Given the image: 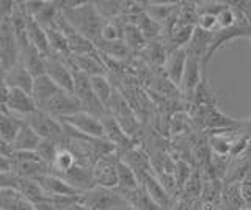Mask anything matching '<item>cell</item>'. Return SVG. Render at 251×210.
<instances>
[{
    "label": "cell",
    "mask_w": 251,
    "mask_h": 210,
    "mask_svg": "<svg viewBox=\"0 0 251 210\" xmlns=\"http://www.w3.org/2000/svg\"><path fill=\"white\" fill-rule=\"evenodd\" d=\"M58 91L60 88L46 74L36 77L33 80V88H31V97H33L38 110H44L46 104L49 102L52 96Z\"/></svg>",
    "instance_id": "obj_16"
},
{
    "label": "cell",
    "mask_w": 251,
    "mask_h": 210,
    "mask_svg": "<svg viewBox=\"0 0 251 210\" xmlns=\"http://www.w3.org/2000/svg\"><path fill=\"white\" fill-rule=\"evenodd\" d=\"M0 210H36L35 204L19 191L3 188L0 191Z\"/></svg>",
    "instance_id": "obj_23"
},
{
    "label": "cell",
    "mask_w": 251,
    "mask_h": 210,
    "mask_svg": "<svg viewBox=\"0 0 251 210\" xmlns=\"http://www.w3.org/2000/svg\"><path fill=\"white\" fill-rule=\"evenodd\" d=\"M100 121H102V126H104V138L110 144L115 146L118 155H121V154L127 152V151L135 147L133 146V138L126 134V132L123 130V127L116 122V119L112 115L105 113L100 118Z\"/></svg>",
    "instance_id": "obj_11"
},
{
    "label": "cell",
    "mask_w": 251,
    "mask_h": 210,
    "mask_svg": "<svg viewBox=\"0 0 251 210\" xmlns=\"http://www.w3.org/2000/svg\"><path fill=\"white\" fill-rule=\"evenodd\" d=\"M138 187H140V182L135 173H133L129 165H126L120 159V163H118V187L115 190L127 191V190H135Z\"/></svg>",
    "instance_id": "obj_28"
},
{
    "label": "cell",
    "mask_w": 251,
    "mask_h": 210,
    "mask_svg": "<svg viewBox=\"0 0 251 210\" xmlns=\"http://www.w3.org/2000/svg\"><path fill=\"white\" fill-rule=\"evenodd\" d=\"M193 168L188 165V162L182 160V159H177L173 165V177H175V182L177 185L179 191H182L184 185L187 184L188 177H190Z\"/></svg>",
    "instance_id": "obj_32"
},
{
    "label": "cell",
    "mask_w": 251,
    "mask_h": 210,
    "mask_svg": "<svg viewBox=\"0 0 251 210\" xmlns=\"http://www.w3.org/2000/svg\"><path fill=\"white\" fill-rule=\"evenodd\" d=\"M239 188H240V194H242L243 201H245V204L251 206V169H250V173L239 182Z\"/></svg>",
    "instance_id": "obj_35"
},
{
    "label": "cell",
    "mask_w": 251,
    "mask_h": 210,
    "mask_svg": "<svg viewBox=\"0 0 251 210\" xmlns=\"http://www.w3.org/2000/svg\"><path fill=\"white\" fill-rule=\"evenodd\" d=\"M0 82H5V69L2 66V61H0Z\"/></svg>",
    "instance_id": "obj_39"
},
{
    "label": "cell",
    "mask_w": 251,
    "mask_h": 210,
    "mask_svg": "<svg viewBox=\"0 0 251 210\" xmlns=\"http://www.w3.org/2000/svg\"><path fill=\"white\" fill-rule=\"evenodd\" d=\"M27 36H28L30 44L41 53L43 58H47L52 55V50L49 47V41H47L46 30L39 25L33 18H30L28 14H27Z\"/></svg>",
    "instance_id": "obj_20"
},
{
    "label": "cell",
    "mask_w": 251,
    "mask_h": 210,
    "mask_svg": "<svg viewBox=\"0 0 251 210\" xmlns=\"http://www.w3.org/2000/svg\"><path fill=\"white\" fill-rule=\"evenodd\" d=\"M21 119L24 122H27L41 140H50V141H55L58 146H61L63 141H65L66 138L65 126H63V122L60 119L53 118L50 115L36 110Z\"/></svg>",
    "instance_id": "obj_4"
},
{
    "label": "cell",
    "mask_w": 251,
    "mask_h": 210,
    "mask_svg": "<svg viewBox=\"0 0 251 210\" xmlns=\"http://www.w3.org/2000/svg\"><path fill=\"white\" fill-rule=\"evenodd\" d=\"M231 3L239 10V13L243 16V19L247 21V24L251 27V2H250V0H248V2L243 0V2H231Z\"/></svg>",
    "instance_id": "obj_36"
},
{
    "label": "cell",
    "mask_w": 251,
    "mask_h": 210,
    "mask_svg": "<svg viewBox=\"0 0 251 210\" xmlns=\"http://www.w3.org/2000/svg\"><path fill=\"white\" fill-rule=\"evenodd\" d=\"M201 188H202V174H201V169L200 168H193L190 177H188L187 184L184 185L182 188V194H185L187 198H190L193 201H198L200 199V194H201Z\"/></svg>",
    "instance_id": "obj_31"
},
{
    "label": "cell",
    "mask_w": 251,
    "mask_h": 210,
    "mask_svg": "<svg viewBox=\"0 0 251 210\" xmlns=\"http://www.w3.org/2000/svg\"><path fill=\"white\" fill-rule=\"evenodd\" d=\"M5 107H6V110L13 113L14 116L18 115V118H25V116L38 110L30 93H25L18 88H8Z\"/></svg>",
    "instance_id": "obj_12"
},
{
    "label": "cell",
    "mask_w": 251,
    "mask_h": 210,
    "mask_svg": "<svg viewBox=\"0 0 251 210\" xmlns=\"http://www.w3.org/2000/svg\"><path fill=\"white\" fill-rule=\"evenodd\" d=\"M13 10L14 2H0V61L5 72L19 61V46L13 28Z\"/></svg>",
    "instance_id": "obj_2"
},
{
    "label": "cell",
    "mask_w": 251,
    "mask_h": 210,
    "mask_svg": "<svg viewBox=\"0 0 251 210\" xmlns=\"http://www.w3.org/2000/svg\"><path fill=\"white\" fill-rule=\"evenodd\" d=\"M123 41L127 46V49L130 52L143 50L146 46V40L143 33L140 32V28L133 24H124V32H123Z\"/></svg>",
    "instance_id": "obj_29"
},
{
    "label": "cell",
    "mask_w": 251,
    "mask_h": 210,
    "mask_svg": "<svg viewBox=\"0 0 251 210\" xmlns=\"http://www.w3.org/2000/svg\"><path fill=\"white\" fill-rule=\"evenodd\" d=\"M55 25H57L63 32V35H65L71 55H90V53L96 52L94 44L88 40V38H85L83 35L78 33L77 30L65 19L61 11L57 16V19H55Z\"/></svg>",
    "instance_id": "obj_8"
},
{
    "label": "cell",
    "mask_w": 251,
    "mask_h": 210,
    "mask_svg": "<svg viewBox=\"0 0 251 210\" xmlns=\"http://www.w3.org/2000/svg\"><path fill=\"white\" fill-rule=\"evenodd\" d=\"M240 210H251V206H245V207L240 209Z\"/></svg>",
    "instance_id": "obj_41"
},
{
    "label": "cell",
    "mask_w": 251,
    "mask_h": 210,
    "mask_svg": "<svg viewBox=\"0 0 251 210\" xmlns=\"http://www.w3.org/2000/svg\"><path fill=\"white\" fill-rule=\"evenodd\" d=\"M39 112H44L47 115L53 116V118L61 119V118H66V116L82 112V105L73 93L60 90L58 93H55L52 99L46 104L44 110H39Z\"/></svg>",
    "instance_id": "obj_10"
},
{
    "label": "cell",
    "mask_w": 251,
    "mask_h": 210,
    "mask_svg": "<svg viewBox=\"0 0 251 210\" xmlns=\"http://www.w3.org/2000/svg\"><path fill=\"white\" fill-rule=\"evenodd\" d=\"M212 40H214V33L204 32V30H201V28H198V27L195 25L192 40L188 41V44L185 46L187 55L198 57V58L204 60V58H206V55H207L209 49H210Z\"/></svg>",
    "instance_id": "obj_21"
},
{
    "label": "cell",
    "mask_w": 251,
    "mask_h": 210,
    "mask_svg": "<svg viewBox=\"0 0 251 210\" xmlns=\"http://www.w3.org/2000/svg\"><path fill=\"white\" fill-rule=\"evenodd\" d=\"M77 163H80V162L77 160L75 154L73 151L68 149L66 146H58L57 154H55L53 162L50 165V173L61 177V176H65L66 173H69V171L73 169Z\"/></svg>",
    "instance_id": "obj_22"
},
{
    "label": "cell",
    "mask_w": 251,
    "mask_h": 210,
    "mask_svg": "<svg viewBox=\"0 0 251 210\" xmlns=\"http://www.w3.org/2000/svg\"><path fill=\"white\" fill-rule=\"evenodd\" d=\"M68 61V60H66ZM69 63V61H68ZM71 66V71H73V80H74V90H73V94L77 97V100L80 102L82 105V112H86L96 118H102L105 113H108L102 104L98 100V97L94 96V93L91 90V83H90V77L80 72L78 69H75L73 65L69 63Z\"/></svg>",
    "instance_id": "obj_3"
},
{
    "label": "cell",
    "mask_w": 251,
    "mask_h": 210,
    "mask_svg": "<svg viewBox=\"0 0 251 210\" xmlns=\"http://www.w3.org/2000/svg\"><path fill=\"white\" fill-rule=\"evenodd\" d=\"M60 121L83 137L104 138V126H102V121L86 112H78L75 115L61 118Z\"/></svg>",
    "instance_id": "obj_9"
},
{
    "label": "cell",
    "mask_w": 251,
    "mask_h": 210,
    "mask_svg": "<svg viewBox=\"0 0 251 210\" xmlns=\"http://www.w3.org/2000/svg\"><path fill=\"white\" fill-rule=\"evenodd\" d=\"M41 141V138L36 135V132L31 129L27 122H24L21 119L18 134H16L13 143L10 144L11 151H28V152H35L36 147Z\"/></svg>",
    "instance_id": "obj_19"
},
{
    "label": "cell",
    "mask_w": 251,
    "mask_h": 210,
    "mask_svg": "<svg viewBox=\"0 0 251 210\" xmlns=\"http://www.w3.org/2000/svg\"><path fill=\"white\" fill-rule=\"evenodd\" d=\"M44 74L49 77L60 90L73 93L74 90L73 71H71V66L66 60H63L57 55H50L44 58Z\"/></svg>",
    "instance_id": "obj_7"
},
{
    "label": "cell",
    "mask_w": 251,
    "mask_h": 210,
    "mask_svg": "<svg viewBox=\"0 0 251 210\" xmlns=\"http://www.w3.org/2000/svg\"><path fill=\"white\" fill-rule=\"evenodd\" d=\"M46 35H47V41H49V47L52 50V55H57L63 60L71 58V52L68 47L66 38L57 25L53 24L52 27L46 28Z\"/></svg>",
    "instance_id": "obj_26"
},
{
    "label": "cell",
    "mask_w": 251,
    "mask_h": 210,
    "mask_svg": "<svg viewBox=\"0 0 251 210\" xmlns=\"http://www.w3.org/2000/svg\"><path fill=\"white\" fill-rule=\"evenodd\" d=\"M61 14L78 33L94 44L100 40L105 19L100 16L94 2H63Z\"/></svg>",
    "instance_id": "obj_1"
},
{
    "label": "cell",
    "mask_w": 251,
    "mask_h": 210,
    "mask_svg": "<svg viewBox=\"0 0 251 210\" xmlns=\"http://www.w3.org/2000/svg\"><path fill=\"white\" fill-rule=\"evenodd\" d=\"M220 210H222V209H220Z\"/></svg>",
    "instance_id": "obj_43"
},
{
    "label": "cell",
    "mask_w": 251,
    "mask_h": 210,
    "mask_svg": "<svg viewBox=\"0 0 251 210\" xmlns=\"http://www.w3.org/2000/svg\"><path fill=\"white\" fill-rule=\"evenodd\" d=\"M118 163H120V155L118 152L107 154L99 157L91 168L93 181L98 187L104 188H116L118 187Z\"/></svg>",
    "instance_id": "obj_6"
},
{
    "label": "cell",
    "mask_w": 251,
    "mask_h": 210,
    "mask_svg": "<svg viewBox=\"0 0 251 210\" xmlns=\"http://www.w3.org/2000/svg\"><path fill=\"white\" fill-rule=\"evenodd\" d=\"M2 190H3V188H2V187H0V191H2Z\"/></svg>",
    "instance_id": "obj_42"
},
{
    "label": "cell",
    "mask_w": 251,
    "mask_h": 210,
    "mask_svg": "<svg viewBox=\"0 0 251 210\" xmlns=\"http://www.w3.org/2000/svg\"><path fill=\"white\" fill-rule=\"evenodd\" d=\"M80 204L88 210H116L127 207V202L115 188L93 187L80 193Z\"/></svg>",
    "instance_id": "obj_5"
},
{
    "label": "cell",
    "mask_w": 251,
    "mask_h": 210,
    "mask_svg": "<svg viewBox=\"0 0 251 210\" xmlns=\"http://www.w3.org/2000/svg\"><path fill=\"white\" fill-rule=\"evenodd\" d=\"M222 187H223V182L220 181V179H202V188H201V194L198 201L220 206Z\"/></svg>",
    "instance_id": "obj_30"
},
{
    "label": "cell",
    "mask_w": 251,
    "mask_h": 210,
    "mask_svg": "<svg viewBox=\"0 0 251 210\" xmlns=\"http://www.w3.org/2000/svg\"><path fill=\"white\" fill-rule=\"evenodd\" d=\"M116 191L121 194L124 201L127 202V206L133 210H165L149 196L148 191L141 185L135 190H127V191L116 190Z\"/></svg>",
    "instance_id": "obj_17"
},
{
    "label": "cell",
    "mask_w": 251,
    "mask_h": 210,
    "mask_svg": "<svg viewBox=\"0 0 251 210\" xmlns=\"http://www.w3.org/2000/svg\"><path fill=\"white\" fill-rule=\"evenodd\" d=\"M0 147H8V144H5L2 140H0Z\"/></svg>",
    "instance_id": "obj_40"
},
{
    "label": "cell",
    "mask_w": 251,
    "mask_h": 210,
    "mask_svg": "<svg viewBox=\"0 0 251 210\" xmlns=\"http://www.w3.org/2000/svg\"><path fill=\"white\" fill-rule=\"evenodd\" d=\"M90 83H91V90L94 93V96L98 97L102 107H104L105 110H108L110 102H112V97H113L112 83L108 82L105 75H93L90 77Z\"/></svg>",
    "instance_id": "obj_27"
},
{
    "label": "cell",
    "mask_w": 251,
    "mask_h": 210,
    "mask_svg": "<svg viewBox=\"0 0 251 210\" xmlns=\"http://www.w3.org/2000/svg\"><path fill=\"white\" fill-rule=\"evenodd\" d=\"M185 63H187V50H185V47L168 50L167 60H165V65H163L165 75H167V79L177 88L180 85V80H182Z\"/></svg>",
    "instance_id": "obj_15"
},
{
    "label": "cell",
    "mask_w": 251,
    "mask_h": 210,
    "mask_svg": "<svg viewBox=\"0 0 251 210\" xmlns=\"http://www.w3.org/2000/svg\"><path fill=\"white\" fill-rule=\"evenodd\" d=\"M201 58L198 57H192L187 55V63H185V69H184V75L182 80H180L179 90L182 94H185L187 97H192L193 93L198 88V85L202 80V75H206L202 72V63Z\"/></svg>",
    "instance_id": "obj_13"
},
{
    "label": "cell",
    "mask_w": 251,
    "mask_h": 210,
    "mask_svg": "<svg viewBox=\"0 0 251 210\" xmlns=\"http://www.w3.org/2000/svg\"><path fill=\"white\" fill-rule=\"evenodd\" d=\"M33 77L27 71L21 61H18L10 71L5 72V83L8 88H18L31 94V88H33Z\"/></svg>",
    "instance_id": "obj_18"
},
{
    "label": "cell",
    "mask_w": 251,
    "mask_h": 210,
    "mask_svg": "<svg viewBox=\"0 0 251 210\" xmlns=\"http://www.w3.org/2000/svg\"><path fill=\"white\" fill-rule=\"evenodd\" d=\"M196 27L204 30V32H209V33H217L220 30L217 16H214V14H201V16H198Z\"/></svg>",
    "instance_id": "obj_34"
},
{
    "label": "cell",
    "mask_w": 251,
    "mask_h": 210,
    "mask_svg": "<svg viewBox=\"0 0 251 210\" xmlns=\"http://www.w3.org/2000/svg\"><path fill=\"white\" fill-rule=\"evenodd\" d=\"M19 124L21 118L10 113L6 108H0V140L5 144L10 146L13 143L16 134H18Z\"/></svg>",
    "instance_id": "obj_25"
},
{
    "label": "cell",
    "mask_w": 251,
    "mask_h": 210,
    "mask_svg": "<svg viewBox=\"0 0 251 210\" xmlns=\"http://www.w3.org/2000/svg\"><path fill=\"white\" fill-rule=\"evenodd\" d=\"M235 132L240 135H245V137H251V118L247 119V121H239L237 124V129H235Z\"/></svg>",
    "instance_id": "obj_37"
},
{
    "label": "cell",
    "mask_w": 251,
    "mask_h": 210,
    "mask_svg": "<svg viewBox=\"0 0 251 210\" xmlns=\"http://www.w3.org/2000/svg\"><path fill=\"white\" fill-rule=\"evenodd\" d=\"M247 204L243 201L239 184H223L220 194V209L222 210H240Z\"/></svg>",
    "instance_id": "obj_24"
},
{
    "label": "cell",
    "mask_w": 251,
    "mask_h": 210,
    "mask_svg": "<svg viewBox=\"0 0 251 210\" xmlns=\"http://www.w3.org/2000/svg\"><path fill=\"white\" fill-rule=\"evenodd\" d=\"M36 182L39 185V188L43 190V193L49 198L55 196H78L82 191L75 190L74 187H71L68 182L63 181L61 177L55 176L52 173L43 174L41 177L36 179Z\"/></svg>",
    "instance_id": "obj_14"
},
{
    "label": "cell",
    "mask_w": 251,
    "mask_h": 210,
    "mask_svg": "<svg viewBox=\"0 0 251 210\" xmlns=\"http://www.w3.org/2000/svg\"><path fill=\"white\" fill-rule=\"evenodd\" d=\"M57 149H58V144L55 143V141H50V140H41L35 152H36L38 157L50 168L55 154H57Z\"/></svg>",
    "instance_id": "obj_33"
},
{
    "label": "cell",
    "mask_w": 251,
    "mask_h": 210,
    "mask_svg": "<svg viewBox=\"0 0 251 210\" xmlns=\"http://www.w3.org/2000/svg\"><path fill=\"white\" fill-rule=\"evenodd\" d=\"M242 155H247V157H251V137L248 138V143H247V147H245V151H243Z\"/></svg>",
    "instance_id": "obj_38"
}]
</instances>
